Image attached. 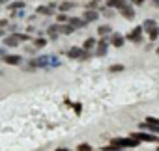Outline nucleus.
Here are the masks:
<instances>
[{"label":"nucleus","instance_id":"1","mask_svg":"<svg viewBox=\"0 0 159 151\" xmlns=\"http://www.w3.org/2000/svg\"><path fill=\"white\" fill-rule=\"evenodd\" d=\"M111 144L116 145V147H120V149H124V147H137L140 142L129 136V138H111Z\"/></svg>","mask_w":159,"mask_h":151},{"label":"nucleus","instance_id":"2","mask_svg":"<svg viewBox=\"0 0 159 151\" xmlns=\"http://www.w3.org/2000/svg\"><path fill=\"white\" fill-rule=\"evenodd\" d=\"M131 138H135V140H139V142H152V144H157L159 142V136L157 134H150V132H133L131 134Z\"/></svg>","mask_w":159,"mask_h":151},{"label":"nucleus","instance_id":"3","mask_svg":"<svg viewBox=\"0 0 159 151\" xmlns=\"http://www.w3.org/2000/svg\"><path fill=\"white\" fill-rule=\"evenodd\" d=\"M140 129L153 131V134L159 132V119L157 118H146V123H140Z\"/></svg>","mask_w":159,"mask_h":151},{"label":"nucleus","instance_id":"4","mask_svg":"<svg viewBox=\"0 0 159 151\" xmlns=\"http://www.w3.org/2000/svg\"><path fill=\"white\" fill-rule=\"evenodd\" d=\"M142 32H144V28H142V26H137V28H133L131 34L125 36V39H129V41H133V43H140V41H142Z\"/></svg>","mask_w":159,"mask_h":151},{"label":"nucleus","instance_id":"5","mask_svg":"<svg viewBox=\"0 0 159 151\" xmlns=\"http://www.w3.org/2000/svg\"><path fill=\"white\" fill-rule=\"evenodd\" d=\"M84 49L83 47H71L69 50H67V56L69 58H75V60H83V56H84Z\"/></svg>","mask_w":159,"mask_h":151},{"label":"nucleus","instance_id":"6","mask_svg":"<svg viewBox=\"0 0 159 151\" xmlns=\"http://www.w3.org/2000/svg\"><path fill=\"white\" fill-rule=\"evenodd\" d=\"M4 62H6L8 65H19V63L23 62V58H21L19 54H6V56H4Z\"/></svg>","mask_w":159,"mask_h":151},{"label":"nucleus","instance_id":"7","mask_svg":"<svg viewBox=\"0 0 159 151\" xmlns=\"http://www.w3.org/2000/svg\"><path fill=\"white\" fill-rule=\"evenodd\" d=\"M107 6H109V8H116V10H124V8L129 6V4L125 2V0H109Z\"/></svg>","mask_w":159,"mask_h":151},{"label":"nucleus","instance_id":"8","mask_svg":"<svg viewBox=\"0 0 159 151\" xmlns=\"http://www.w3.org/2000/svg\"><path fill=\"white\" fill-rule=\"evenodd\" d=\"M96 47H98V52H96V54H98V56H105V54H107V47H109V43H107V39L103 37Z\"/></svg>","mask_w":159,"mask_h":151},{"label":"nucleus","instance_id":"9","mask_svg":"<svg viewBox=\"0 0 159 151\" xmlns=\"http://www.w3.org/2000/svg\"><path fill=\"white\" fill-rule=\"evenodd\" d=\"M67 23H69V26H71L73 30H75V28H83V26L86 24V23H84V19H79V17H71Z\"/></svg>","mask_w":159,"mask_h":151},{"label":"nucleus","instance_id":"10","mask_svg":"<svg viewBox=\"0 0 159 151\" xmlns=\"http://www.w3.org/2000/svg\"><path fill=\"white\" fill-rule=\"evenodd\" d=\"M83 19H84V23H94V21L98 19V11H96V10H86Z\"/></svg>","mask_w":159,"mask_h":151},{"label":"nucleus","instance_id":"11","mask_svg":"<svg viewBox=\"0 0 159 151\" xmlns=\"http://www.w3.org/2000/svg\"><path fill=\"white\" fill-rule=\"evenodd\" d=\"M19 37H17V34H13V36H8L6 39H4V43H6V47H17L19 45Z\"/></svg>","mask_w":159,"mask_h":151},{"label":"nucleus","instance_id":"12","mask_svg":"<svg viewBox=\"0 0 159 151\" xmlns=\"http://www.w3.org/2000/svg\"><path fill=\"white\" fill-rule=\"evenodd\" d=\"M124 41H125V37L120 36V34H112V37H111V43H112L114 47H118V49L124 45Z\"/></svg>","mask_w":159,"mask_h":151},{"label":"nucleus","instance_id":"13","mask_svg":"<svg viewBox=\"0 0 159 151\" xmlns=\"http://www.w3.org/2000/svg\"><path fill=\"white\" fill-rule=\"evenodd\" d=\"M54 11V4H49V6H39L38 8V13L39 15H51Z\"/></svg>","mask_w":159,"mask_h":151},{"label":"nucleus","instance_id":"14","mask_svg":"<svg viewBox=\"0 0 159 151\" xmlns=\"http://www.w3.org/2000/svg\"><path fill=\"white\" fill-rule=\"evenodd\" d=\"M120 13H122L125 19H133V17H135V11H133V8H131V6H125L124 10H120Z\"/></svg>","mask_w":159,"mask_h":151},{"label":"nucleus","instance_id":"15","mask_svg":"<svg viewBox=\"0 0 159 151\" xmlns=\"http://www.w3.org/2000/svg\"><path fill=\"white\" fill-rule=\"evenodd\" d=\"M94 47H96V39H94V37H88V39H84V43H83V49H84L86 52H88L90 49H94Z\"/></svg>","mask_w":159,"mask_h":151},{"label":"nucleus","instance_id":"16","mask_svg":"<svg viewBox=\"0 0 159 151\" xmlns=\"http://www.w3.org/2000/svg\"><path fill=\"white\" fill-rule=\"evenodd\" d=\"M111 32H112V30H111V26H109V24H103V26H99V28H98V34H99L101 37H105V36H109Z\"/></svg>","mask_w":159,"mask_h":151},{"label":"nucleus","instance_id":"17","mask_svg":"<svg viewBox=\"0 0 159 151\" xmlns=\"http://www.w3.org/2000/svg\"><path fill=\"white\" fill-rule=\"evenodd\" d=\"M58 32H60V26H58V24H51V26L47 28V34H51V37H56Z\"/></svg>","mask_w":159,"mask_h":151},{"label":"nucleus","instance_id":"18","mask_svg":"<svg viewBox=\"0 0 159 151\" xmlns=\"http://www.w3.org/2000/svg\"><path fill=\"white\" fill-rule=\"evenodd\" d=\"M142 28H144V30H148V34H150L152 30H155V28H157V24H155L153 21H146V23L142 24Z\"/></svg>","mask_w":159,"mask_h":151},{"label":"nucleus","instance_id":"19","mask_svg":"<svg viewBox=\"0 0 159 151\" xmlns=\"http://www.w3.org/2000/svg\"><path fill=\"white\" fill-rule=\"evenodd\" d=\"M45 45H47V39H45V37H38V39L34 41V47H36V49H45Z\"/></svg>","mask_w":159,"mask_h":151},{"label":"nucleus","instance_id":"20","mask_svg":"<svg viewBox=\"0 0 159 151\" xmlns=\"http://www.w3.org/2000/svg\"><path fill=\"white\" fill-rule=\"evenodd\" d=\"M75 151H92V145L86 144V142H83V144H79V145H77Z\"/></svg>","mask_w":159,"mask_h":151},{"label":"nucleus","instance_id":"21","mask_svg":"<svg viewBox=\"0 0 159 151\" xmlns=\"http://www.w3.org/2000/svg\"><path fill=\"white\" fill-rule=\"evenodd\" d=\"M60 34H66V36H69V34H73V28H71L69 24H66V26H60Z\"/></svg>","mask_w":159,"mask_h":151},{"label":"nucleus","instance_id":"22","mask_svg":"<svg viewBox=\"0 0 159 151\" xmlns=\"http://www.w3.org/2000/svg\"><path fill=\"white\" fill-rule=\"evenodd\" d=\"M75 4H71V2H62L60 4V11H67V10H71Z\"/></svg>","mask_w":159,"mask_h":151},{"label":"nucleus","instance_id":"23","mask_svg":"<svg viewBox=\"0 0 159 151\" xmlns=\"http://www.w3.org/2000/svg\"><path fill=\"white\" fill-rule=\"evenodd\" d=\"M157 37H159V28H155V30L150 32V39H152V41H155Z\"/></svg>","mask_w":159,"mask_h":151},{"label":"nucleus","instance_id":"24","mask_svg":"<svg viewBox=\"0 0 159 151\" xmlns=\"http://www.w3.org/2000/svg\"><path fill=\"white\" fill-rule=\"evenodd\" d=\"M101 151H122V149H120V147H116V145H112V144H111V145H107V147H101Z\"/></svg>","mask_w":159,"mask_h":151},{"label":"nucleus","instance_id":"25","mask_svg":"<svg viewBox=\"0 0 159 151\" xmlns=\"http://www.w3.org/2000/svg\"><path fill=\"white\" fill-rule=\"evenodd\" d=\"M56 19H58V23H67V21H69V17H67V15H64V13H58V17H56Z\"/></svg>","mask_w":159,"mask_h":151},{"label":"nucleus","instance_id":"26","mask_svg":"<svg viewBox=\"0 0 159 151\" xmlns=\"http://www.w3.org/2000/svg\"><path fill=\"white\" fill-rule=\"evenodd\" d=\"M124 69V65H111V73H120Z\"/></svg>","mask_w":159,"mask_h":151},{"label":"nucleus","instance_id":"27","mask_svg":"<svg viewBox=\"0 0 159 151\" xmlns=\"http://www.w3.org/2000/svg\"><path fill=\"white\" fill-rule=\"evenodd\" d=\"M23 6H25V2H13V4H11L10 8H11V10H13V8L17 10V8H23Z\"/></svg>","mask_w":159,"mask_h":151},{"label":"nucleus","instance_id":"28","mask_svg":"<svg viewBox=\"0 0 159 151\" xmlns=\"http://www.w3.org/2000/svg\"><path fill=\"white\" fill-rule=\"evenodd\" d=\"M96 6H98V2H96V0H92V2L86 6V10H96Z\"/></svg>","mask_w":159,"mask_h":151},{"label":"nucleus","instance_id":"29","mask_svg":"<svg viewBox=\"0 0 159 151\" xmlns=\"http://www.w3.org/2000/svg\"><path fill=\"white\" fill-rule=\"evenodd\" d=\"M17 37H19L21 41H26V39H28V36H26V34H17Z\"/></svg>","mask_w":159,"mask_h":151},{"label":"nucleus","instance_id":"30","mask_svg":"<svg viewBox=\"0 0 159 151\" xmlns=\"http://www.w3.org/2000/svg\"><path fill=\"white\" fill-rule=\"evenodd\" d=\"M6 24H8V21H6V19H0V30H2Z\"/></svg>","mask_w":159,"mask_h":151},{"label":"nucleus","instance_id":"31","mask_svg":"<svg viewBox=\"0 0 159 151\" xmlns=\"http://www.w3.org/2000/svg\"><path fill=\"white\" fill-rule=\"evenodd\" d=\"M75 112H77V114H81V105H79V103L75 105Z\"/></svg>","mask_w":159,"mask_h":151},{"label":"nucleus","instance_id":"32","mask_svg":"<svg viewBox=\"0 0 159 151\" xmlns=\"http://www.w3.org/2000/svg\"><path fill=\"white\" fill-rule=\"evenodd\" d=\"M4 56H6V50H4V49H0V58H4Z\"/></svg>","mask_w":159,"mask_h":151},{"label":"nucleus","instance_id":"33","mask_svg":"<svg viewBox=\"0 0 159 151\" xmlns=\"http://www.w3.org/2000/svg\"><path fill=\"white\" fill-rule=\"evenodd\" d=\"M54 151H69L67 147H58V149H54Z\"/></svg>","mask_w":159,"mask_h":151},{"label":"nucleus","instance_id":"34","mask_svg":"<svg viewBox=\"0 0 159 151\" xmlns=\"http://www.w3.org/2000/svg\"><path fill=\"white\" fill-rule=\"evenodd\" d=\"M144 0H133V4H142Z\"/></svg>","mask_w":159,"mask_h":151},{"label":"nucleus","instance_id":"35","mask_svg":"<svg viewBox=\"0 0 159 151\" xmlns=\"http://www.w3.org/2000/svg\"><path fill=\"white\" fill-rule=\"evenodd\" d=\"M153 4H155V6H159V0H153Z\"/></svg>","mask_w":159,"mask_h":151},{"label":"nucleus","instance_id":"36","mask_svg":"<svg viewBox=\"0 0 159 151\" xmlns=\"http://www.w3.org/2000/svg\"><path fill=\"white\" fill-rule=\"evenodd\" d=\"M8 2V0H0V4H6Z\"/></svg>","mask_w":159,"mask_h":151},{"label":"nucleus","instance_id":"37","mask_svg":"<svg viewBox=\"0 0 159 151\" xmlns=\"http://www.w3.org/2000/svg\"><path fill=\"white\" fill-rule=\"evenodd\" d=\"M2 34H4V32H2V30H0V37H2Z\"/></svg>","mask_w":159,"mask_h":151},{"label":"nucleus","instance_id":"38","mask_svg":"<svg viewBox=\"0 0 159 151\" xmlns=\"http://www.w3.org/2000/svg\"><path fill=\"white\" fill-rule=\"evenodd\" d=\"M157 151H159V147H157Z\"/></svg>","mask_w":159,"mask_h":151},{"label":"nucleus","instance_id":"39","mask_svg":"<svg viewBox=\"0 0 159 151\" xmlns=\"http://www.w3.org/2000/svg\"><path fill=\"white\" fill-rule=\"evenodd\" d=\"M107 2H109V0H107Z\"/></svg>","mask_w":159,"mask_h":151}]
</instances>
